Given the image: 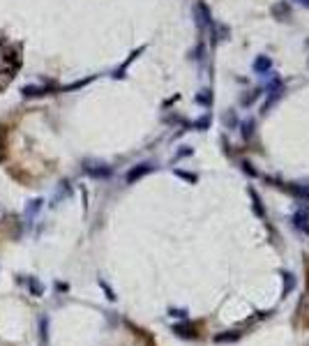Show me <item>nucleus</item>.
Segmentation results:
<instances>
[{"instance_id": "nucleus-6", "label": "nucleus", "mask_w": 309, "mask_h": 346, "mask_svg": "<svg viewBox=\"0 0 309 346\" xmlns=\"http://www.w3.org/2000/svg\"><path fill=\"white\" fill-rule=\"evenodd\" d=\"M270 58H265V56H261V58H256V62H254V69L256 72H265V69H270Z\"/></svg>"}, {"instance_id": "nucleus-14", "label": "nucleus", "mask_w": 309, "mask_h": 346, "mask_svg": "<svg viewBox=\"0 0 309 346\" xmlns=\"http://www.w3.org/2000/svg\"><path fill=\"white\" fill-rule=\"evenodd\" d=\"M295 2H300L302 7H309V0H295Z\"/></svg>"}, {"instance_id": "nucleus-9", "label": "nucleus", "mask_w": 309, "mask_h": 346, "mask_svg": "<svg viewBox=\"0 0 309 346\" xmlns=\"http://www.w3.org/2000/svg\"><path fill=\"white\" fill-rule=\"evenodd\" d=\"M238 337H240L238 332H231V335H217V337H215V342H219V344H222V342H235Z\"/></svg>"}, {"instance_id": "nucleus-8", "label": "nucleus", "mask_w": 309, "mask_h": 346, "mask_svg": "<svg viewBox=\"0 0 309 346\" xmlns=\"http://www.w3.org/2000/svg\"><path fill=\"white\" fill-rule=\"evenodd\" d=\"M249 194H252V199H254V210H256V215L258 217H263V208H261V199H258V194L254 192V189H252Z\"/></svg>"}, {"instance_id": "nucleus-3", "label": "nucleus", "mask_w": 309, "mask_h": 346, "mask_svg": "<svg viewBox=\"0 0 309 346\" xmlns=\"http://www.w3.org/2000/svg\"><path fill=\"white\" fill-rule=\"evenodd\" d=\"M85 171L95 175V178H106L111 175V166H104V164H95V166H85Z\"/></svg>"}, {"instance_id": "nucleus-5", "label": "nucleus", "mask_w": 309, "mask_h": 346, "mask_svg": "<svg viewBox=\"0 0 309 346\" xmlns=\"http://www.w3.org/2000/svg\"><path fill=\"white\" fill-rule=\"evenodd\" d=\"M39 208H42V199H35V201H30V203H28V208H26V219L35 217V215L39 212Z\"/></svg>"}, {"instance_id": "nucleus-7", "label": "nucleus", "mask_w": 309, "mask_h": 346, "mask_svg": "<svg viewBox=\"0 0 309 346\" xmlns=\"http://www.w3.org/2000/svg\"><path fill=\"white\" fill-rule=\"evenodd\" d=\"M23 95H26V97H35V95H44V88H35V86H26V88H23Z\"/></svg>"}, {"instance_id": "nucleus-1", "label": "nucleus", "mask_w": 309, "mask_h": 346, "mask_svg": "<svg viewBox=\"0 0 309 346\" xmlns=\"http://www.w3.org/2000/svg\"><path fill=\"white\" fill-rule=\"evenodd\" d=\"M150 171H152V166H150V164H139V166H134V169H132V171L127 173V182L132 185V182H136L139 178H143L145 173H150Z\"/></svg>"}, {"instance_id": "nucleus-13", "label": "nucleus", "mask_w": 309, "mask_h": 346, "mask_svg": "<svg viewBox=\"0 0 309 346\" xmlns=\"http://www.w3.org/2000/svg\"><path fill=\"white\" fill-rule=\"evenodd\" d=\"M242 166H245V171H247L249 175H256V171H254V169H252V164H242Z\"/></svg>"}, {"instance_id": "nucleus-10", "label": "nucleus", "mask_w": 309, "mask_h": 346, "mask_svg": "<svg viewBox=\"0 0 309 346\" xmlns=\"http://www.w3.org/2000/svg\"><path fill=\"white\" fill-rule=\"evenodd\" d=\"M30 291H32V295H42L44 293V286L39 284V282H35V279H30Z\"/></svg>"}, {"instance_id": "nucleus-12", "label": "nucleus", "mask_w": 309, "mask_h": 346, "mask_svg": "<svg viewBox=\"0 0 309 346\" xmlns=\"http://www.w3.org/2000/svg\"><path fill=\"white\" fill-rule=\"evenodd\" d=\"M242 134H245V136L252 134V122H245V129H242Z\"/></svg>"}, {"instance_id": "nucleus-11", "label": "nucleus", "mask_w": 309, "mask_h": 346, "mask_svg": "<svg viewBox=\"0 0 309 346\" xmlns=\"http://www.w3.org/2000/svg\"><path fill=\"white\" fill-rule=\"evenodd\" d=\"M295 222H298V226H302L305 231H309V226H307V215H298V217H295Z\"/></svg>"}, {"instance_id": "nucleus-4", "label": "nucleus", "mask_w": 309, "mask_h": 346, "mask_svg": "<svg viewBox=\"0 0 309 346\" xmlns=\"http://www.w3.org/2000/svg\"><path fill=\"white\" fill-rule=\"evenodd\" d=\"M173 332H178L180 337H192V339L196 337V330H194V328H192V325H187V323L175 325V328H173Z\"/></svg>"}, {"instance_id": "nucleus-2", "label": "nucleus", "mask_w": 309, "mask_h": 346, "mask_svg": "<svg viewBox=\"0 0 309 346\" xmlns=\"http://www.w3.org/2000/svg\"><path fill=\"white\" fill-rule=\"evenodd\" d=\"M272 14H275V19H279V21H288V19H291V7H288L286 2H277V5L272 7Z\"/></svg>"}]
</instances>
